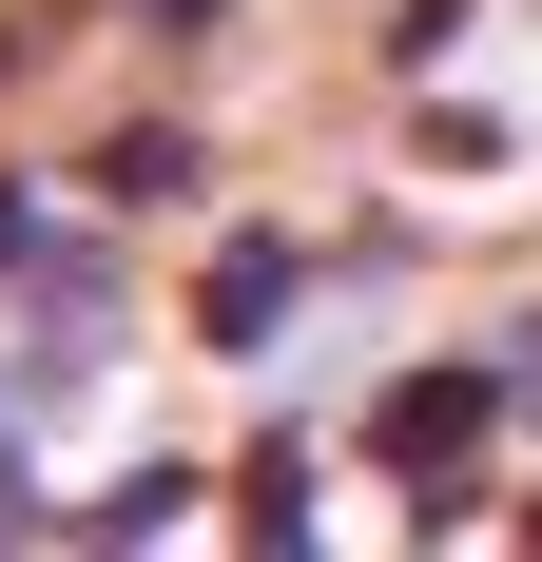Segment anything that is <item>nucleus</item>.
Instances as JSON below:
<instances>
[{"label": "nucleus", "mask_w": 542, "mask_h": 562, "mask_svg": "<svg viewBox=\"0 0 542 562\" xmlns=\"http://www.w3.org/2000/svg\"><path fill=\"white\" fill-rule=\"evenodd\" d=\"M136 20H214V0H136Z\"/></svg>", "instance_id": "20e7f679"}, {"label": "nucleus", "mask_w": 542, "mask_h": 562, "mask_svg": "<svg viewBox=\"0 0 542 562\" xmlns=\"http://www.w3.org/2000/svg\"><path fill=\"white\" fill-rule=\"evenodd\" d=\"M58 252H78V214H58L39 175H0V291H39V272H58Z\"/></svg>", "instance_id": "7ed1b4c3"}, {"label": "nucleus", "mask_w": 542, "mask_h": 562, "mask_svg": "<svg viewBox=\"0 0 542 562\" xmlns=\"http://www.w3.org/2000/svg\"><path fill=\"white\" fill-rule=\"evenodd\" d=\"M291 291H310V252H291V233H233V272L194 291V311H214V349H271V330H291Z\"/></svg>", "instance_id": "f03ea898"}, {"label": "nucleus", "mask_w": 542, "mask_h": 562, "mask_svg": "<svg viewBox=\"0 0 542 562\" xmlns=\"http://www.w3.org/2000/svg\"><path fill=\"white\" fill-rule=\"evenodd\" d=\"M504 407H523V369H504V349H485V369H407V389L369 407V447H387V465H427V485H445V465L485 447Z\"/></svg>", "instance_id": "f257e3e1"}]
</instances>
